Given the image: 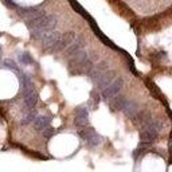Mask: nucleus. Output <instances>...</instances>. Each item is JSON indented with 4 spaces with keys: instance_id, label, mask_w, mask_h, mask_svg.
<instances>
[{
    "instance_id": "obj_2",
    "label": "nucleus",
    "mask_w": 172,
    "mask_h": 172,
    "mask_svg": "<svg viewBox=\"0 0 172 172\" xmlns=\"http://www.w3.org/2000/svg\"><path fill=\"white\" fill-rule=\"evenodd\" d=\"M47 124H50V118L49 117H43V116H39V117L34 118V126L36 129H43Z\"/></svg>"
},
{
    "instance_id": "obj_6",
    "label": "nucleus",
    "mask_w": 172,
    "mask_h": 172,
    "mask_svg": "<svg viewBox=\"0 0 172 172\" xmlns=\"http://www.w3.org/2000/svg\"><path fill=\"white\" fill-rule=\"evenodd\" d=\"M35 118V114L34 113H29V114H26V116H23V118H22V121L20 123L23 124V125H26V124H30L31 121Z\"/></svg>"
},
{
    "instance_id": "obj_5",
    "label": "nucleus",
    "mask_w": 172,
    "mask_h": 172,
    "mask_svg": "<svg viewBox=\"0 0 172 172\" xmlns=\"http://www.w3.org/2000/svg\"><path fill=\"white\" fill-rule=\"evenodd\" d=\"M3 63H4V66L5 67H8L10 70H14V71H16V73H19V69H18V65L15 63L12 59H4L3 61Z\"/></svg>"
},
{
    "instance_id": "obj_4",
    "label": "nucleus",
    "mask_w": 172,
    "mask_h": 172,
    "mask_svg": "<svg viewBox=\"0 0 172 172\" xmlns=\"http://www.w3.org/2000/svg\"><path fill=\"white\" fill-rule=\"evenodd\" d=\"M19 62L22 65H31L32 63V58L30 57L29 52H23L19 55Z\"/></svg>"
},
{
    "instance_id": "obj_8",
    "label": "nucleus",
    "mask_w": 172,
    "mask_h": 172,
    "mask_svg": "<svg viewBox=\"0 0 172 172\" xmlns=\"http://www.w3.org/2000/svg\"><path fill=\"white\" fill-rule=\"evenodd\" d=\"M4 3L8 5V7H15V3H12L11 0H4Z\"/></svg>"
},
{
    "instance_id": "obj_3",
    "label": "nucleus",
    "mask_w": 172,
    "mask_h": 172,
    "mask_svg": "<svg viewBox=\"0 0 172 172\" xmlns=\"http://www.w3.org/2000/svg\"><path fill=\"white\" fill-rule=\"evenodd\" d=\"M121 83H123V81L121 79H118V81H116V82L112 85L110 87H108V90L104 93V96L105 97H112L113 94H116V93L120 90V86H121Z\"/></svg>"
},
{
    "instance_id": "obj_1",
    "label": "nucleus",
    "mask_w": 172,
    "mask_h": 172,
    "mask_svg": "<svg viewBox=\"0 0 172 172\" xmlns=\"http://www.w3.org/2000/svg\"><path fill=\"white\" fill-rule=\"evenodd\" d=\"M23 98H24V104L30 106V108H32V106H35L38 97H36V93L34 92V89H27L23 93Z\"/></svg>"
},
{
    "instance_id": "obj_9",
    "label": "nucleus",
    "mask_w": 172,
    "mask_h": 172,
    "mask_svg": "<svg viewBox=\"0 0 172 172\" xmlns=\"http://www.w3.org/2000/svg\"><path fill=\"white\" fill-rule=\"evenodd\" d=\"M2 52H3V49H2V46H0V59H2Z\"/></svg>"
},
{
    "instance_id": "obj_7",
    "label": "nucleus",
    "mask_w": 172,
    "mask_h": 172,
    "mask_svg": "<svg viewBox=\"0 0 172 172\" xmlns=\"http://www.w3.org/2000/svg\"><path fill=\"white\" fill-rule=\"evenodd\" d=\"M52 134H54V129H51V128H49V129H46L45 132H43V136L47 137V139H49V137H51Z\"/></svg>"
}]
</instances>
